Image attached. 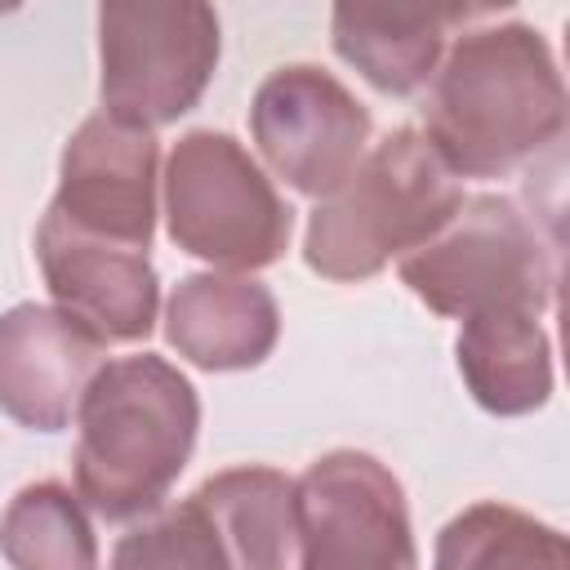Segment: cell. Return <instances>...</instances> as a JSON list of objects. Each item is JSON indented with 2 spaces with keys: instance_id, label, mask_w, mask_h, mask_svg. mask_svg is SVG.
I'll return each instance as SVG.
<instances>
[{
  "instance_id": "12",
  "label": "cell",
  "mask_w": 570,
  "mask_h": 570,
  "mask_svg": "<svg viewBox=\"0 0 570 570\" xmlns=\"http://www.w3.org/2000/svg\"><path fill=\"white\" fill-rule=\"evenodd\" d=\"M107 343L45 303L0 312V410L31 432H62L107 365Z\"/></svg>"
},
{
  "instance_id": "11",
  "label": "cell",
  "mask_w": 570,
  "mask_h": 570,
  "mask_svg": "<svg viewBox=\"0 0 570 570\" xmlns=\"http://www.w3.org/2000/svg\"><path fill=\"white\" fill-rule=\"evenodd\" d=\"M36 258L58 312L80 321L94 338L138 343L151 334L160 307V276L142 249L85 236L45 209L36 227Z\"/></svg>"
},
{
  "instance_id": "14",
  "label": "cell",
  "mask_w": 570,
  "mask_h": 570,
  "mask_svg": "<svg viewBox=\"0 0 570 570\" xmlns=\"http://www.w3.org/2000/svg\"><path fill=\"white\" fill-rule=\"evenodd\" d=\"M499 9H463V4H334L330 36L334 53L356 67L379 94H414L432 80L445 36L454 22L494 18Z\"/></svg>"
},
{
  "instance_id": "6",
  "label": "cell",
  "mask_w": 570,
  "mask_h": 570,
  "mask_svg": "<svg viewBox=\"0 0 570 570\" xmlns=\"http://www.w3.org/2000/svg\"><path fill=\"white\" fill-rule=\"evenodd\" d=\"M160 183L165 227L183 254L245 276L281 263V254L289 249L294 209L232 134H183L165 160Z\"/></svg>"
},
{
  "instance_id": "7",
  "label": "cell",
  "mask_w": 570,
  "mask_h": 570,
  "mask_svg": "<svg viewBox=\"0 0 570 570\" xmlns=\"http://www.w3.org/2000/svg\"><path fill=\"white\" fill-rule=\"evenodd\" d=\"M223 53L218 13L196 0H129L98 9L102 111L156 129L187 116Z\"/></svg>"
},
{
  "instance_id": "2",
  "label": "cell",
  "mask_w": 570,
  "mask_h": 570,
  "mask_svg": "<svg viewBox=\"0 0 570 570\" xmlns=\"http://www.w3.org/2000/svg\"><path fill=\"white\" fill-rule=\"evenodd\" d=\"M200 432L191 379L156 352L107 361L76 410V499L107 521L165 503Z\"/></svg>"
},
{
  "instance_id": "10",
  "label": "cell",
  "mask_w": 570,
  "mask_h": 570,
  "mask_svg": "<svg viewBox=\"0 0 570 570\" xmlns=\"http://www.w3.org/2000/svg\"><path fill=\"white\" fill-rule=\"evenodd\" d=\"M156 183H160L156 134L98 111L62 147L58 191L49 200V214H58L85 236L147 254L156 232Z\"/></svg>"
},
{
  "instance_id": "4",
  "label": "cell",
  "mask_w": 570,
  "mask_h": 570,
  "mask_svg": "<svg viewBox=\"0 0 570 570\" xmlns=\"http://www.w3.org/2000/svg\"><path fill=\"white\" fill-rule=\"evenodd\" d=\"M294 548V481L245 463L205 476L174 508L147 512L111 570H285Z\"/></svg>"
},
{
  "instance_id": "3",
  "label": "cell",
  "mask_w": 570,
  "mask_h": 570,
  "mask_svg": "<svg viewBox=\"0 0 570 570\" xmlns=\"http://www.w3.org/2000/svg\"><path fill=\"white\" fill-rule=\"evenodd\" d=\"M459 205V178L432 151L423 129L401 125L379 138L325 200H316L303 258L325 281H370L441 232Z\"/></svg>"
},
{
  "instance_id": "8",
  "label": "cell",
  "mask_w": 570,
  "mask_h": 570,
  "mask_svg": "<svg viewBox=\"0 0 570 570\" xmlns=\"http://www.w3.org/2000/svg\"><path fill=\"white\" fill-rule=\"evenodd\" d=\"M298 570H419L410 503L387 463L330 450L294 481Z\"/></svg>"
},
{
  "instance_id": "9",
  "label": "cell",
  "mask_w": 570,
  "mask_h": 570,
  "mask_svg": "<svg viewBox=\"0 0 570 570\" xmlns=\"http://www.w3.org/2000/svg\"><path fill=\"white\" fill-rule=\"evenodd\" d=\"M365 102L316 62L276 67L249 102L258 156L294 191L325 200L370 151Z\"/></svg>"
},
{
  "instance_id": "13",
  "label": "cell",
  "mask_w": 570,
  "mask_h": 570,
  "mask_svg": "<svg viewBox=\"0 0 570 570\" xmlns=\"http://www.w3.org/2000/svg\"><path fill=\"white\" fill-rule=\"evenodd\" d=\"M165 338L196 370H254L281 338V307L254 276L191 272L165 303Z\"/></svg>"
},
{
  "instance_id": "17",
  "label": "cell",
  "mask_w": 570,
  "mask_h": 570,
  "mask_svg": "<svg viewBox=\"0 0 570 570\" xmlns=\"http://www.w3.org/2000/svg\"><path fill=\"white\" fill-rule=\"evenodd\" d=\"M0 557L13 570H98V539L67 485L36 481L0 512Z\"/></svg>"
},
{
  "instance_id": "5",
  "label": "cell",
  "mask_w": 570,
  "mask_h": 570,
  "mask_svg": "<svg viewBox=\"0 0 570 570\" xmlns=\"http://www.w3.org/2000/svg\"><path fill=\"white\" fill-rule=\"evenodd\" d=\"M401 281L436 316L468 321L494 307L543 312L557 294V249L534 218L499 191L463 196V205L419 249L396 258Z\"/></svg>"
},
{
  "instance_id": "16",
  "label": "cell",
  "mask_w": 570,
  "mask_h": 570,
  "mask_svg": "<svg viewBox=\"0 0 570 570\" xmlns=\"http://www.w3.org/2000/svg\"><path fill=\"white\" fill-rule=\"evenodd\" d=\"M432 570H570V543L557 525L512 503L481 499L445 521Z\"/></svg>"
},
{
  "instance_id": "15",
  "label": "cell",
  "mask_w": 570,
  "mask_h": 570,
  "mask_svg": "<svg viewBox=\"0 0 570 570\" xmlns=\"http://www.w3.org/2000/svg\"><path fill=\"white\" fill-rule=\"evenodd\" d=\"M454 361L472 401L490 414H530L552 396V343L525 307L468 316L454 338Z\"/></svg>"
},
{
  "instance_id": "1",
  "label": "cell",
  "mask_w": 570,
  "mask_h": 570,
  "mask_svg": "<svg viewBox=\"0 0 570 570\" xmlns=\"http://www.w3.org/2000/svg\"><path fill=\"white\" fill-rule=\"evenodd\" d=\"M566 134V85L539 27L463 31L428 80L423 138L454 178H503Z\"/></svg>"
}]
</instances>
